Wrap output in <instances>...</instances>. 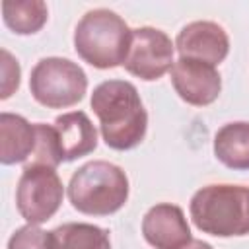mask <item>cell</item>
Segmentation results:
<instances>
[{
    "label": "cell",
    "mask_w": 249,
    "mask_h": 249,
    "mask_svg": "<svg viewBox=\"0 0 249 249\" xmlns=\"http://www.w3.org/2000/svg\"><path fill=\"white\" fill-rule=\"evenodd\" d=\"M35 132H37V144L31 154V161L25 165H47L54 167L62 163V154L58 146V134L54 124H45V123H35Z\"/></svg>",
    "instance_id": "cell-16"
},
{
    "label": "cell",
    "mask_w": 249,
    "mask_h": 249,
    "mask_svg": "<svg viewBox=\"0 0 249 249\" xmlns=\"http://www.w3.org/2000/svg\"><path fill=\"white\" fill-rule=\"evenodd\" d=\"M56 249H111L109 231L86 222H66L53 230Z\"/></svg>",
    "instance_id": "cell-15"
},
{
    "label": "cell",
    "mask_w": 249,
    "mask_h": 249,
    "mask_svg": "<svg viewBox=\"0 0 249 249\" xmlns=\"http://www.w3.org/2000/svg\"><path fill=\"white\" fill-rule=\"evenodd\" d=\"M49 18L43 0H6L2 2V19L18 35L37 33Z\"/></svg>",
    "instance_id": "cell-14"
},
{
    "label": "cell",
    "mask_w": 249,
    "mask_h": 249,
    "mask_svg": "<svg viewBox=\"0 0 249 249\" xmlns=\"http://www.w3.org/2000/svg\"><path fill=\"white\" fill-rule=\"evenodd\" d=\"M99 119L103 142L119 152L136 148L148 130V113L134 84L126 80L101 82L89 99Z\"/></svg>",
    "instance_id": "cell-1"
},
{
    "label": "cell",
    "mask_w": 249,
    "mask_h": 249,
    "mask_svg": "<svg viewBox=\"0 0 249 249\" xmlns=\"http://www.w3.org/2000/svg\"><path fill=\"white\" fill-rule=\"evenodd\" d=\"M181 249H214L210 243H206V241H202V239H191L185 247H181Z\"/></svg>",
    "instance_id": "cell-19"
},
{
    "label": "cell",
    "mask_w": 249,
    "mask_h": 249,
    "mask_svg": "<svg viewBox=\"0 0 249 249\" xmlns=\"http://www.w3.org/2000/svg\"><path fill=\"white\" fill-rule=\"evenodd\" d=\"M29 91L47 109H66L84 99L88 76L84 68L68 58H41L29 76Z\"/></svg>",
    "instance_id": "cell-5"
},
{
    "label": "cell",
    "mask_w": 249,
    "mask_h": 249,
    "mask_svg": "<svg viewBox=\"0 0 249 249\" xmlns=\"http://www.w3.org/2000/svg\"><path fill=\"white\" fill-rule=\"evenodd\" d=\"M8 249H56V243L53 231H45L39 226L25 224L10 235Z\"/></svg>",
    "instance_id": "cell-17"
},
{
    "label": "cell",
    "mask_w": 249,
    "mask_h": 249,
    "mask_svg": "<svg viewBox=\"0 0 249 249\" xmlns=\"http://www.w3.org/2000/svg\"><path fill=\"white\" fill-rule=\"evenodd\" d=\"M62 161H74L97 148V130L84 111L62 113L54 119Z\"/></svg>",
    "instance_id": "cell-11"
},
{
    "label": "cell",
    "mask_w": 249,
    "mask_h": 249,
    "mask_svg": "<svg viewBox=\"0 0 249 249\" xmlns=\"http://www.w3.org/2000/svg\"><path fill=\"white\" fill-rule=\"evenodd\" d=\"M70 204L88 216H109L128 200L126 173L103 160H93L78 167L68 181Z\"/></svg>",
    "instance_id": "cell-3"
},
{
    "label": "cell",
    "mask_w": 249,
    "mask_h": 249,
    "mask_svg": "<svg viewBox=\"0 0 249 249\" xmlns=\"http://www.w3.org/2000/svg\"><path fill=\"white\" fill-rule=\"evenodd\" d=\"M175 49L181 58H193L216 66L230 53V37L216 21H191L177 33Z\"/></svg>",
    "instance_id": "cell-9"
},
{
    "label": "cell",
    "mask_w": 249,
    "mask_h": 249,
    "mask_svg": "<svg viewBox=\"0 0 249 249\" xmlns=\"http://www.w3.org/2000/svg\"><path fill=\"white\" fill-rule=\"evenodd\" d=\"M142 235L154 249H181L193 239L183 210L171 202H160L144 214Z\"/></svg>",
    "instance_id": "cell-10"
},
{
    "label": "cell",
    "mask_w": 249,
    "mask_h": 249,
    "mask_svg": "<svg viewBox=\"0 0 249 249\" xmlns=\"http://www.w3.org/2000/svg\"><path fill=\"white\" fill-rule=\"evenodd\" d=\"M173 54L175 45L171 43L169 35L161 29L144 25L132 29L128 56L123 66L128 74L144 82H152L171 70V66L175 64Z\"/></svg>",
    "instance_id": "cell-7"
},
{
    "label": "cell",
    "mask_w": 249,
    "mask_h": 249,
    "mask_svg": "<svg viewBox=\"0 0 249 249\" xmlns=\"http://www.w3.org/2000/svg\"><path fill=\"white\" fill-rule=\"evenodd\" d=\"M169 72L175 93L189 105H210L222 91V78L212 64L193 58H179Z\"/></svg>",
    "instance_id": "cell-8"
},
{
    "label": "cell",
    "mask_w": 249,
    "mask_h": 249,
    "mask_svg": "<svg viewBox=\"0 0 249 249\" xmlns=\"http://www.w3.org/2000/svg\"><path fill=\"white\" fill-rule=\"evenodd\" d=\"M193 224L216 237L249 233V187L206 185L198 189L189 204Z\"/></svg>",
    "instance_id": "cell-4"
},
{
    "label": "cell",
    "mask_w": 249,
    "mask_h": 249,
    "mask_svg": "<svg viewBox=\"0 0 249 249\" xmlns=\"http://www.w3.org/2000/svg\"><path fill=\"white\" fill-rule=\"evenodd\" d=\"M19 76H21V70L18 60L6 49H2V93H0L2 99H8L18 89Z\"/></svg>",
    "instance_id": "cell-18"
},
{
    "label": "cell",
    "mask_w": 249,
    "mask_h": 249,
    "mask_svg": "<svg viewBox=\"0 0 249 249\" xmlns=\"http://www.w3.org/2000/svg\"><path fill=\"white\" fill-rule=\"evenodd\" d=\"M64 196L62 181L54 167L25 165L16 187L19 216L33 226L49 222L60 208Z\"/></svg>",
    "instance_id": "cell-6"
},
{
    "label": "cell",
    "mask_w": 249,
    "mask_h": 249,
    "mask_svg": "<svg viewBox=\"0 0 249 249\" xmlns=\"http://www.w3.org/2000/svg\"><path fill=\"white\" fill-rule=\"evenodd\" d=\"M37 144L35 124L14 113H0V161L4 165L21 163L31 158Z\"/></svg>",
    "instance_id": "cell-12"
},
{
    "label": "cell",
    "mask_w": 249,
    "mask_h": 249,
    "mask_svg": "<svg viewBox=\"0 0 249 249\" xmlns=\"http://www.w3.org/2000/svg\"><path fill=\"white\" fill-rule=\"evenodd\" d=\"M130 39L132 29L119 14L107 8L89 10L74 29L78 56L99 70L123 66L128 56Z\"/></svg>",
    "instance_id": "cell-2"
},
{
    "label": "cell",
    "mask_w": 249,
    "mask_h": 249,
    "mask_svg": "<svg viewBox=\"0 0 249 249\" xmlns=\"http://www.w3.org/2000/svg\"><path fill=\"white\" fill-rule=\"evenodd\" d=\"M214 156L233 171L249 169V123H228L214 134Z\"/></svg>",
    "instance_id": "cell-13"
}]
</instances>
